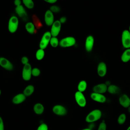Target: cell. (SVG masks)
I'll return each instance as SVG.
<instances>
[{
	"label": "cell",
	"mask_w": 130,
	"mask_h": 130,
	"mask_svg": "<svg viewBox=\"0 0 130 130\" xmlns=\"http://www.w3.org/2000/svg\"><path fill=\"white\" fill-rule=\"evenodd\" d=\"M19 21L17 17L15 16H12L9 20L8 24V29L10 33L13 34L15 32L18 27Z\"/></svg>",
	"instance_id": "cell-1"
},
{
	"label": "cell",
	"mask_w": 130,
	"mask_h": 130,
	"mask_svg": "<svg viewBox=\"0 0 130 130\" xmlns=\"http://www.w3.org/2000/svg\"><path fill=\"white\" fill-rule=\"evenodd\" d=\"M76 43V39L73 36H68L62 39L60 42L59 45L61 47L67 48L74 46Z\"/></svg>",
	"instance_id": "cell-2"
},
{
	"label": "cell",
	"mask_w": 130,
	"mask_h": 130,
	"mask_svg": "<svg viewBox=\"0 0 130 130\" xmlns=\"http://www.w3.org/2000/svg\"><path fill=\"white\" fill-rule=\"evenodd\" d=\"M102 116V113L99 110H94L89 113L85 118L87 122H92L99 120Z\"/></svg>",
	"instance_id": "cell-3"
},
{
	"label": "cell",
	"mask_w": 130,
	"mask_h": 130,
	"mask_svg": "<svg viewBox=\"0 0 130 130\" xmlns=\"http://www.w3.org/2000/svg\"><path fill=\"white\" fill-rule=\"evenodd\" d=\"M51 36H52L50 31H48L44 34L40 43L39 46L41 49H44L47 47L49 43L50 42Z\"/></svg>",
	"instance_id": "cell-4"
},
{
	"label": "cell",
	"mask_w": 130,
	"mask_h": 130,
	"mask_svg": "<svg viewBox=\"0 0 130 130\" xmlns=\"http://www.w3.org/2000/svg\"><path fill=\"white\" fill-rule=\"evenodd\" d=\"M122 44L124 48H130V32L127 30H124L122 34Z\"/></svg>",
	"instance_id": "cell-5"
},
{
	"label": "cell",
	"mask_w": 130,
	"mask_h": 130,
	"mask_svg": "<svg viewBox=\"0 0 130 130\" xmlns=\"http://www.w3.org/2000/svg\"><path fill=\"white\" fill-rule=\"evenodd\" d=\"M32 69L30 64L27 63L24 66L22 71V78L25 81H28L31 76Z\"/></svg>",
	"instance_id": "cell-6"
},
{
	"label": "cell",
	"mask_w": 130,
	"mask_h": 130,
	"mask_svg": "<svg viewBox=\"0 0 130 130\" xmlns=\"http://www.w3.org/2000/svg\"><path fill=\"white\" fill-rule=\"evenodd\" d=\"M0 66L8 71H12L14 69L13 64L6 58L0 57Z\"/></svg>",
	"instance_id": "cell-7"
},
{
	"label": "cell",
	"mask_w": 130,
	"mask_h": 130,
	"mask_svg": "<svg viewBox=\"0 0 130 130\" xmlns=\"http://www.w3.org/2000/svg\"><path fill=\"white\" fill-rule=\"evenodd\" d=\"M61 29V23L59 20L55 21L52 25L51 34L52 37H56L59 33Z\"/></svg>",
	"instance_id": "cell-8"
},
{
	"label": "cell",
	"mask_w": 130,
	"mask_h": 130,
	"mask_svg": "<svg viewBox=\"0 0 130 130\" xmlns=\"http://www.w3.org/2000/svg\"><path fill=\"white\" fill-rule=\"evenodd\" d=\"M52 112L56 115L63 116L67 113V110L62 105H56L53 107Z\"/></svg>",
	"instance_id": "cell-9"
},
{
	"label": "cell",
	"mask_w": 130,
	"mask_h": 130,
	"mask_svg": "<svg viewBox=\"0 0 130 130\" xmlns=\"http://www.w3.org/2000/svg\"><path fill=\"white\" fill-rule=\"evenodd\" d=\"M44 21L47 25L51 26L53 23L54 15L50 10H47L44 14Z\"/></svg>",
	"instance_id": "cell-10"
},
{
	"label": "cell",
	"mask_w": 130,
	"mask_h": 130,
	"mask_svg": "<svg viewBox=\"0 0 130 130\" xmlns=\"http://www.w3.org/2000/svg\"><path fill=\"white\" fill-rule=\"evenodd\" d=\"M75 98L76 101L78 104V105H79L80 107H85L86 104V102L85 98L83 95V94H82V92H80L79 91H77L75 93Z\"/></svg>",
	"instance_id": "cell-11"
},
{
	"label": "cell",
	"mask_w": 130,
	"mask_h": 130,
	"mask_svg": "<svg viewBox=\"0 0 130 130\" xmlns=\"http://www.w3.org/2000/svg\"><path fill=\"white\" fill-rule=\"evenodd\" d=\"M94 38L92 35H89L87 37L85 42V48L87 52L92 50L94 45Z\"/></svg>",
	"instance_id": "cell-12"
},
{
	"label": "cell",
	"mask_w": 130,
	"mask_h": 130,
	"mask_svg": "<svg viewBox=\"0 0 130 130\" xmlns=\"http://www.w3.org/2000/svg\"><path fill=\"white\" fill-rule=\"evenodd\" d=\"M120 104L124 108H127L130 106V99L126 94H122L120 96L119 99Z\"/></svg>",
	"instance_id": "cell-13"
},
{
	"label": "cell",
	"mask_w": 130,
	"mask_h": 130,
	"mask_svg": "<svg viewBox=\"0 0 130 130\" xmlns=\"http://www.w3.org/2000/svg\"><path fill=\"white\" fill-rule=\"evenodd\" d=\"M91 98L94 101L99 103H104L106 101V98L101 93L93 92L91 94Z\"/></svg>",
	"instance_id": "cell-14"
},
{
	"label": "cell",
	"mask_w": 130,
	"mask_h": 130,
	"mask_svg": "<svg viewBox=\"0 0 130 130\" xmlns=\"http://www.w3.org/2000/svg\"><path fill=\"white\" fill-rule=\"evenodd\" d=\"M107 73V66L105 62H101L98 66V74L100 77H104Z\"/></svg>",
	"instance_id": "cell-15"
},
{
	"label": "cell",
	"mask_w": 130,
	"mask_h": 130,
	"mask_svg": "<svg viewBox=\"0 0 130 130\" xmlns=\"http://www.w3.org/2000/svg\"><path fill=\"white\" fill-rule=\"evenodd\" d=\"M26 99V96L23 93L16 94L12 99V102L14 105H18L23 102Z\"/></svg>",
	"instance_id": "cell-16"
},
{
	"label": "cell",
	"mask_w": 130,
	"mask_h": 130,
	"mask_svg": "<svg viewBox=\"0 0 130 130\" xmlns=\"http://www.w3.org/2000/svg\"><path fill=\"white\" fill-rule=\"evenodd\" d=\"M107 88L108 87L106 84L101 83L93 87V90L94 91V92L103 94L107 90Z\"/></svg>",
	"instance_id": "cell-17"
},
{
	"label": "cell",
	"mask_w": 130,
	"mask_h": 130,
	"mask_svg": "<svg viewBox=\"0 0 130 130\" xmlns=\"http://www.w3.org/2000/svg\"><path fill=\"white\" fill-rule=\"evenodd\" d=\"M15 12L16 14L21 18H24L26 17V13L24 7L21 5L19 6H16Z\"/></svg>",
	"instance_id": "cell-18"
},
{
	"label": "cell",
	"mask_w": 130,
	"mask_h": 130,
	"mask_svg": "<svg viewBox=\"0 0 130 130\" xmlns=\"http://www.w3.org/2000/svg\"><path fill=\"white\" fill-rule=\"evenodd\" d=\"M34 112L37 114H41L43 113L44 110V108L43 105L41 103L36 104L33 107Z\"/></svg>",
	"instance_id": "cell-19"
},
{
	"label": "cell",
	"mask_w": 130,
	"mask_h": 130,
	"mask_svg": "<svg viewBox=\"0 0 130 130\" xmlns=\"http://www.w3.org/2000/svg\"><path fill=\"white\" fill-rule=\"evenodd\" d=\"M25 28L26 31L30 34H34L36 32V28L34 24L30 22H28L26 23Z\"/></svg>",
	"instance_id": "cell-20"
},
{
	"label": "cell",
	"mask_w": 130,
	"mask_h": 130,
	"mask_svg": "<svg viewBox=\"0 0 130 130\" xmlns=\"http://www.w3.org/2000/svg\"><path fill=\"white\" fill-rule=\"evenodd\" d=\"M121 59L123 62H127L130 60V48H127L124 51L121 55Z\"/></svg>",
	"instance_id": "cell-21"
},
{
	"label": "cell",
	"mask_w": 130,
	"mask_h": 130,
	"mask_svg": "<svg viewBox=\"0 0 130 130\" xmlns=\"http://www.w3.org/2000/svg\"><path fill=\"white\" fill-rule=\"evenodd\" d=\"M34 90H35V88L32 85H28L24 89L23 93L26 96H28L33 93Z\"/></svg>",
	"instance_id": "cell-22"
},
{
	"label": "cell",
	"mask_w": 130,
	"mask_h": 130,
	"mask_svg": "<svg viewBox=\"0 0 130 130\" xmlns=\"http://www.w3.org/2000/svg\"><path fill=\"white\" fill-rule=\"evenodd\" d=\"M107 91L109 93H111V94H115L119 92L120 89L119 88L115 85H110L108 88H107Z\"/></svg>",
	"instance_id": "cell-23"
},
{
	"label": "cell",
	"mask_w": 130,
	"mask_h": 130,
	"mask_svg": "<svg viewBox=\"0 0 130 130\" xmlns=\"http://www.w3.org/2000/svg\"><path fill=\"white\" fill-rule=\"evenodd\" d=\"M45 55V52L43 49H38L36 53V58L37 60H42Z\"/></svg>",
	"instance_id": "cell-24"
},
{
	"label": "cell",
	"mask_w": 130,
	"mask_h": 130,
	"mask_svg": "<svg viewBox=\"0 0 130 130\" xmlns=\"http://www.w3.org/2000/svg\"><path fill=\"white\" fill-rule=\"evenodd\" d=\"M24 5L28 9H31L34 8L35 3L33 0H22Z\"/></svg>",
	"instance_id": "cell-25"
},
{
	"label": "cell",
	"mask_w": 130,
	"mask_h": 130,
	"mask_svg": "<svg viewBox=\"0 0 130 130\" xmlns=\"http://www.w3.org/2000/svg\"><path fill=\"white\" fill-rule=\"evenodd\" d=\"M87 87L86 82L85 81H81L78 85V90L79 91L83 92L85 90Z\"/></svg>",
	"instance_id": "cell-26"
},
{
	"label": "cell",
	"mask_w": 130,
	"mask_h": 130,
	"mask_svg": "<svg viewBox=\"0 0 130 130\" xmlns=\"http://www.w3.org/2000/svg\"><path fill=\"white\" fill-rule=\"evenodd\" d=\"M50 43L52 47L55 48L58 46L59 41L58 39L56 37H52L50 41Z\"/></svg>",
	"instance_id": "cell-27"
},
{
	"label": "cell",
	"mask_w": 130,
	"mask_h": 130,
	"mask_svg": "<svg viewBox=\"0 0 130 130\" xmlns=\"http://www.w3.org/2000/svg\"><path fill=\"white\" fill-rule=\"evenodd\" d=\"M126 120V115L124 113H122L120 114L117 119V122L119 124H122L124 123Z\"/></svg>",
	"instance_id": "cell-28"
},
{
	"label": "cell",
	"mask_w": 130,
	"mask_h": 130,
	"mask_svg": "<svg viewBox=\"0 0 130 130\" xmlns=\"http://www.w3.org/2000/svg\"><path fill=\"white\" fill-rule=\"evenodd\" d=\"M40 74V70L37 68H34L32 69L31 75L34 77H38Z\"/></svg>",
	"instance_id": "cell-29"
},
{
	"label": "cell",
	"mask_w": 130,
	"mask_h": 130,
	"mask_svg": "<svg viewBox=\"0 0 130 130\" xmlns=\"http://www.w3.org/2000/svg\"><path fill=\"white\" fill-rule=\"evenodd\" d=\"M50 10L53 13H56V12H58V11H59L60 10V8L59 6H56V5H54V6H52L51 7H50Z\"/></svg>",
	"instance_id": "cell-30"
},
{
	"label": "cell",
	"mask_w": 130,
	"mask_h": 130,
	"mask_svg": "<svg viewBox=\"0 0 130 130\" xmlns=\"http://www.w3.org/2000/svg\"><path fill=\"white\" fill-rule=\"evenodd\" d=\"M106 124L104 121L102 122L99 126L98 130H106Z\"/></svg>",
	"instance_id": "cell-31"
},
{
	"label": "cell",
	"mask_w": 130,
	"mask_h": 130,
	"mask_svg": "<svg viewBox=\"0 0 130 130\" xmlns=\"http://www.w3.org/2000/svg\"><path fill=\"white\" fill-rule=\"evenodd\" d=\"M37 130H48V126L45 123H42L39 126Z\"/></svg>",
	"instance_id": "cell-32"
},
{
	"label": "cell",
	"mask_w": 130,
	"mask_h": 130,
	"mask_svg": "<svg viewBox=\"0 0 130 130\" xmlns=\"http://www.w3.org/2000/svg\"><path fill=\"white\" fill-rule=\"evenodd\" d=\"M29 62V60L28 59V58L26 56H23L21 58V62L22 64H23L24 65L28 63Z\"/></svg>",
	"instance_id": "cell-33"
},
{
	"label": "cell",
	"mask_w": 130,
	"mask_h": 130,
	"mask_svg": "<svg viewBox=\"0 0 130 130\" xmlns=\"http://www.w3.org/2000/svg\"><path fill=\"white\" fill-rule=\"evenodd\" d=\"M0 130H4V124L3 119L0 117Z\"/></svg>",
	"instance_id": "cell-34"
},
{
	"label": "cell",
	"mask_w": 130,
	"mask_h": 130,
	"mask_svg": "<svg viewBox=\"0 0 130 130\" xmlns=\"http://www.w3.org/2000/svg\"><path fill=\"white\" fill-rule=\"evenodd\" d=\"M43 1L47 3L53 4H55L57 2V0H43Z\"/></svg>",
	"instance_id": "cell-35"
},
{
	"label": "cell",
	"mask_w": 130,
	"mask_h": 130,
	"mask_svg": "<svg viewBox=\"0 0 130 130\" xmlns=\"http://www.w3.org/2000/svg\"><path fill=\"white\" fill-rule=\"evenodd\" d=\"M21 0H14V5L16 6L21 5Z\"/></svg>",
	"instance_id": "cell-36"
},
{
	"label": "cell",
	"mask_w": 130,
	"mask_h": 130,
	"mask_svg": "<svg viewBox=\"0 0 130 130\" xmlns=\"http://www.w3.org/2000/svg\"><path fill=\"white\" fill-rule=\"evenodd\" d=\"M67 20V19H66V17H64V16H62L61 17L60 19H59V21L60 23H64Z\"/></svg>",
	"instance_id": "cell-37"
},
{
	"label": "cell",
	"mask_w": 130,
	"mask_h": 130,
	"mask_svg": "<svg viewBox=\"0 0 130 130\" xmlns=\"http://www.w3.org/2000/svg\"><path fill=\"white\" fill-rule=\"evenodd\" d=\"M82 130H91V129H89V128H86V129H82Z\"/></svg>",
	"instance_id": "cell-38"
},
{
	"label": "cell",
	"mask_w": 130,
	"mask_h": 130,
	"mask_svg": "<svg viewBox=\"0 0 130 130\" xmlns=\"http://www.w3.org/2000/svg\"><path fill=\"white\" fill-rule=\"evenodd\" d=\"M128 111H129V113H130V107L128 108Z\"/></svg>",
	"instance_id": "cell-39"
},
{
	"label": "cell",
	"mask_w": 130,
	"mask_h": 130,
	"mask_svg": "<svg viewBox=\"0 0 130 130\" xmlns=\"http://www.w3.org/2000/svg\"><path fill=\"white\" fill-rule=\"evenodd\" d=\"M127 130H130V126L127 128Z\"/></svg>",
	"instance_id": "cell-40"
},
{
	"label": "cell",
	"mask_w": 130,
	"mask_h": 130,
	"mask_svg": "<svg viewBox=\"0 0 130 130\" xmlns=\"http://www.w3.org/2000/svg\"><path fill=\"white\" fill-rule=\"evenodd\" d=\"M129 32H130V26H129Z\"/></svg>",
	"instance_id": "cell-41"
},
{
	"label": "cell",
	"mask_w": 130,
	"mask_h": 130,
	"mask_svg": "<svg viewBox=\"0 0 130 130\" xmlns=\"http://www.w3.org/2000/svg\"><path fill=\"white\" fill-rule=\"evenodd\" d=\"M1 90H0V95H1Z\"/></svg>",
	"instance_id": "cell-42"
}]
</instances>
